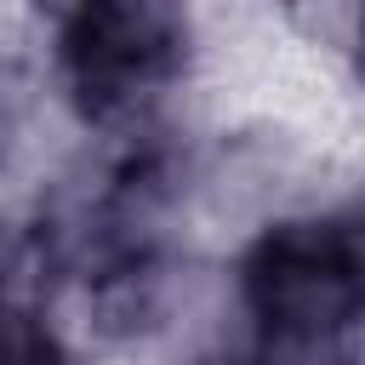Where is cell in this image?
I'll use <instances>...</instances> for the list:
<instances>
[{
	"mask_svg": "<svg viewBox=\"0 0 365 365\" xmlns=\"http://www.w3.org/2000/svg\"><path fill=\"white\" fill-rule=\"evenodd\" d=\"M228 0H86L29 40L74 143H125L211 108Z\"/></svg>",
	"mask_w": 365,
	"mask_h": 365,
	"instance_id": "6da1fadb",
	"label": "cell"
},
{
	"mask_svg": "<svg viewBox=\"0 0 365 365\" xmlns=\"http://www.w3.org/2000/svg\"><path fill=\"white\" fill-rule=\"evenodd\" d=\"M331 182L217 245L240 319L268 359L325 354L365 331V251Z\"/></svg>",
	"mask_w": 365,
	"mask_h": 365,
	"instance_id": "7a4b0ae2",
	"label": "cell"
},
{
	"mask_svg": "<svg viewBox=\"0 0 365 365\" xmlns=\"http://www.w3.org/2000/svg\"><path fill=\"white\" fill-rule=\"evenodd\" d=\"M251 6L262 11L268 34L285 51L308 57L319 74H331V63L342 57V46L365 11V0H251Z\"/></svg>",
	"mask_w": 365,
	"mask_h": 365,
	"instance_id": "3957f363",
	"label": "cell"
},
{
	"mask_svg": "<svg viewBox=\"0 0 365 365\" xmlns=\"http://www.w3.org/2000/svg\"><path fill=\"white\" fill-rule=\"evenodd\" d=\"M86 0H0V17L23 34V40H40V34H51L63 17H74Z\"/></svg>",
	"mask_w": 365,
	"mask_h": 365,
	"instance_id": "277c9868",
	"label": "cell"
},
{
	"mask_svg": "<svg viewBox=\"0 0 365 365\" xmlns=\"http://www.w3.org/2000/svg\"><path fill=\"white\" fill-rule=\"evenodd\" d=\"M331 86L365 114V11H359V23H354V34H348V46H342V57L331 63Z\"/></svg>",
	"mask_w": 365,
	"mask_h": 365,
	"instance_id": "5b68a950",
	"label": "cell"
}]
</instances>
